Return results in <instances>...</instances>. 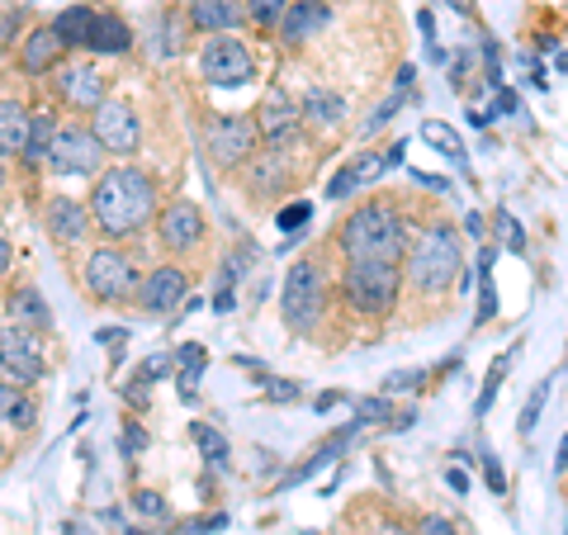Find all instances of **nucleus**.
<instances>
[{
    "mask_svg": "<svg viewBox=\"0 0 568 535\" xmlns=\"http://www.w3.org/2000/svg\"><path fill=\"white\" fill-rule=\"evenodd\" d=\"M156 209V185L148 171L138 166H114L104 171L95 181V194H91V213L100 223V233L110 238H133L142 223L152 219Z\"/></svg>",
    "mask_w": 568,
    "mask_h": 535,
    "instance_id": "obj_1",
    "label": "nucleus"
},
{
    "mask_svg": "<svg viewBox=\"0 0 568 535\" xmlns=\"http://www.w3.org/2000/svg\"><path fill=\"white\" fill-rule=\"evenodd\" d=\"M403 246H407L403 219H398V209H388V204H361L342 223L346 261H394L398 265Z\"/></svg>",
    "mask_w": 568,
    "mask_h": 535,
    "instance_id": "obj_2",
    "label": "nucleus"
},
{
    "mask_svg": "<svg viewBox=\"0 0 568 535\" xmlns=\"http://www.w3.org/2000/svg\"><path fill=\"white\" fill-rule=\"evenodd\" d=\"M407 284H413L417 294H440L450 290V280L459 275V238L450 233L446 223H432L422 228L407 246Z\"/></svg>",
    "mask_w": 568,
    "mask_h": 535,
    "instance_id": "obj_3",
    "label": "nucleus"
},
{
    "mask_svg": "<svg viewBox=\"0 0 568 535\" xmlns=\"http://www.w3.org/2000/svg\"><path fill=\"white\" fill-rule=\"evenodd\" d=\"M403 271L394 261H346L342 294L355 313H388L398 303Z\"/></svg>",
    "mask_w": 568,
    "mask_h": 535,
    "instance_id": "obj_4",
    "label": "nucleus"
},
{
    "mask_svg": "<svg viewBox=\"0 0 568 535\" xmlns=\"http://www.w3.org/2000/svg\"><path fill=\"white\" fill-rule=\"evenodd\" d=\"M327 309V275L317 261H298L284 275V294H280V313L294 332H313L317 317Z\"/></svg>",
    "mask_w": 568,
    "mask_h": 535,
    "instance_id": "obj_5",
    "label": "nucleus"
},
{
    "mask_svg": "<svg viewBox=\"0 0 568 535\" xmlns=\"http://www.w3.org/2000/svg\"><path fill=\"white\" fill-rule=\"evenodd\" d=\"M256 142H261L256 119H246V114H213L204 123V152L213 157V166H223V171L252 162Z\"/></svg>",
    "mask_w": 568,
    "mask_h": 535,
    "instance_id": "obj_6",
    "label": "nucleus"
},
{
    "mask_svg": "<svg viewBox=\"0 0 568 535\" xmlns=\"http://www.w3.org/2000/svg\"><path fill=\"white\" fill-rule=\"evenodd\" d=\"M200 71L209 85H223V91H233V85H246L256 77V58L252 48L233 33H219V39H209L204 52H200Z\"/></svg>",
    "mask_w": 568,
    "mask_h": 535,
    "instance_id": "obj_7",
    "label": "nucleus"
},
{
    "mask_svg": "<svg viewBox=\"0 0 568 535\" xmlns=\"http://www.w3.org/2000/svg\"><path fill=\"white\" fill-rule=\"evenodd\" d=\"M81 280H85V290H91L95 299H129L138 290V271H133V261L123 256L119 246H100V252L85 256Z\"/></svg>",
    "mask_w": 568,
    "mask_h": 535,
    "instance_id": "obj_8",
    "label": "nucleus"
},
{
    "mask_svg": "<svg viewBox=\"0 0 568 535\" xmlns=\"http://www.w3.org/2000/svg\"><path fill=\"white\" fill-rule=\"evenodd\" d=\"M100 142L91 129H81V123H71V129H62L58 138H52V148H48V166L58 171V175H95L100 166Z\"/></svg>",
    "mask_w": 568,
    "mask_h": 535,
    "instance_id": "obj_9",
    "label": "nucleus"
},
{
    "mask_svg": "<svg viewBox=\"0 0 568 535\" xmlns=\"http://www.w3.org/2000/svg\"><path fill=\"white\" fill-rule=\"evenodd\" d=\"M95 142L104 152H114V157H129L138 152V138H142V123H138V110L129 100H104L100 110H95Z\"/></svg>",
    "mask_w": 568,
    "mask_h": 535,
    "instance_id": "obj_10",
    "label": "nucleus"
},
{
    "mask_svg": "<svg viewBox=\"0 0 568 535\" xmlns=\"http://www.w3.org/2000/svg\"><path fill=\"white\" fill-rule=\"evenodd\" d=\"M0 370L20 384H39L43 380V346L33 342L24 327H6L0 332Z\"/></svg>",
    "mask_w": 568,
    "mask_h": 535,
    "instance_id": "obj_11",
    "label": "nucleus"
},
{
    "mask_svg": "<svg viewBox=\"0 0 568 535\" xmlns=\"http://www.w3.org/2000/svg\"><path fill=\"white\" fill-rule=\"evenodd\" d=\"M156 238H162L166 252H194L204 242V213L190 200H175L162 219H156Z\"/></svg>",
    "mask_w": 568,
    "mask_h": 535,
    "instance_id": "obj_12",
    "label": "nucleus"
},
{
    "mask_svg": "<svg viewBox=\"0 0 568 535\" xmlns=\"http://www.w3.org/2000/svg\"><path fill=\"white\" fill-rule=\"evenodd\" d=\"M104 91H110V81H104V71L91 62H71L58 71V95L67 104H77V110H100Z\"/></svg>",
    "mask_w": 568,
    "mask_h": 535,
    "instance_id": "obj_13",
    "label": "nucleus"
},
{
    "mask_svg": "<svg viewBox=\"0 0 568 535\" xmlns=\"http://www.w3.org/2000/svg\"><path fill=\"white\" fill-rule=\"evenodd\" d=\"M185 294H190V280H185L181 265H156V271L142 280V290H138V299H142V309H148V313L181 309Z\"/></svg>",
    "mask_w": 568,
    "mask_h": 535,
    "instance_id": "obj_14",
    "label": "nucleus"
},
{
    "mask_svg": "<svg viewBox=\"0 0 568 535\" xmlns=\"http://www.w3.org/2000/svg\"><path fill=\"white\" fill-rule=\"evenodd\" d=\"M252 119H256V133L280 148V142H290V138L298 133V119H304V114H298V104L284 95V91H265L261 110H256Z\"/></svg>",
    "mask_w": 568,
    "mask_h": 535,
    "instance_id": "obj_15",
    "label": "nucleus"
},
{
    "mask_svg": "<svg viewBox=\"0 0 568 535\" xmlns=\"http://www.w3.org/2000/svg\"><path fill=\"white\" fill-rule=\"evenodd\" d=\"M332 24V6L327 0H294L290 10H284V20H280V39L298 48V43H308L313 33H323Z\"/></svg>",
    "mask_w": 568,
    "mask_h": 535,
    "instance_id": "obj_16",
    "label": "nucleus"
},
{
    "mask_svg": "<svg viewBox=\"0 0 568 535\" xmlns=\"http://www.w3.org/2000/svg\"><path fill=\"white\" fill-rule=\"evenodd\" d=\"M246 20V6L242 0H190V24L200 29V33H227V29H237Z\"/></svg>",
    "mask_w": 568,
    "mask_h": 535,
    "instance_id": "obj_17",
    "label": "nucleus"
},
{
    "mask_svg": "<svg viewBox=\"0 0 568 535\" xmlns=\"http://www.w3.org/2000/svg\"><path fill=\"white\" fill-rule=\"evenodd\" d=\"M48 233H52V242H81L91 233V209H81L58 194V200L48 204Z\"/></svg>",
    "mask_w": 568,
    "mask_h": 535,
    "instance_id": "obj_18",
    "label": "nucleus"
},
{
    "mask_svg": "<svg viewBox=\"0 0 568 535\" xmlns=\"http://www.w3.org/2000/svg\"><path fill=\"white\" fill-rule=\"evenodd\" d=\"M58 58H62V39H58V29H33L29 33V43L20 48V67L24 71H33V77H39V71H48V67H58Z\"/></svg>",
    "mask_w": 568,
    "mask_h": 535,
    "instance_id": "obj_19",
    "label": "nucleus"
},
{
    "mask_svg": "<svg viewBox=\"0 0 568 535\" xmlns=\"http://www.w3.org/2000/svg\"><path fill=\"white\" fill-rule=\"evenodd\" d=\"M29 129H33V114L14 100H0V152H24L29 148Z\"/></svg>",
    "mask_w": 568,
    "mask_h": 535,
    "instance_id": "obj_20",
    "label": "nucleus"
},
{
    "mask_svg": "<svg viewBox=\"0 0 568 535\" xmlns=\"http://www.w3.org/2000/svg\"><path fill=\"white\" fill-rule=\"evenodd\" d=\"M39 422V407L24 394L20 384H0V426H14V432H29Z\"/></svg>",
    "mask_w": 568,
    "mask_h": 535,
    "instance_id": "obj_21",
    "label": "nucleus"
},
{
    "mask_svg": "<svg viewBox=\"0 0 568 535\" xmlns=\"http://www.w3.org/2000/svg\"><path fill=\"white\" fill-rule=\"evenodd\" d=\"M58 39L62 48H91V29H95V10L91 6H71L67 14H58Z\"/></svg>",
    "mask_w": 568,
    "mask_h": 535,
    "instance_id": "obj_22",
    "label": "nucleus"
},
{
    "mask_svg": "<svg viewBox=\"0 0 568 535\" xmlns=\"http://www.w3.org/2000/svg\"><path fill=\"white\" fill-rule=\"evenodd\" d=\"M384 171V157H361V162H351L346 171H336L332 175V185H327V194H332V200H346V194L355 190V185H369V181H375V175Z\"/></svg>",
    "mask_w": 568,
    "mask_h": 535,
    "instance_id": "obj_23",
    "label": "nucleus"
},
{
    "mask_svg": "<svg viewBox=\"0 0 568 535\" xmlns=\"http://www.w3.org/2000/svg\"><path fill=\"white\" fill-rule=\"evenodd\" d=\"M298 114H304L308 123H317V129H336L342 114H346V104H342V95H332V91H308L304 104H298Z\"/></svg>",
    "mask_w": 568,
    "mask_h": 535,
    "instance_id": "obj_24",
    "label": "nucleus"
},
{
    "mask_svg": "<svg viewBox=\"0 0 568 535\" xmlns=\"http://www.w3.org/2000/svg\"><path fill=\"white\" fill-rule=\"evenodd\" d=\"M133 43V33L123 20H114V14H95V29H91V48L95 52H123Z\"/></svg>",
    "mask_w": 568,
    "mask_h": 535,
    "instance_id": "obj_25",
    "label": "nucleus"
},
{
    "mask_svg": "<svg viewBox=\"0 0 568 535\" xmlns=\"http://www.w3.org/2000/svg\"><path fill=\"white\" fill-rule=\"evenodd\" d=\"M511 361H517V355H497V361H493L488 380H484V394H478V403H474V417H488V407H493V398H497V388H503V374H507Z\"/></svg>",
    "mask_w": 568,
    "mask_h": 535,
    "instance_id": "obj_26",
    "label": "nucleus"
},
{
    "mask_svg": "<svg viewBox=\"0 0 568 535\" xmlns=\"http://www.w3.org/2000/svg\"><path fill=\"white\" fill-rule=\"evenodd\" d=\"M52 119L33 114V129H29V148H24V162H48V148H52Z\"/></svg>",
    "mask_w": 568,
    "mask_h": 535,
    "instance_id": "obj_27",
    "label": "nucleus"
},
{
    "mask_svg": "<svg viewBox=\"0 0 568 535\" xmlns=\"http://www.w3.org/2000/svg\"><path fill=\"white\" fill-rule=\"evenodd\" d=\"M422 138L432 142V148H440V152H446L450 162H465V142H459V138H455V129H446V123H426V129H422Z\"/></svg>",
    "mask_w": 568,
    "mask_h": 535,
    "instance_id": "obj_28",
    "label": "nucleus"
},
{
    "mask_svg": "<svg viewBox=\"0 0 568 535\" xmlns=\"http://www.w3.org/2000/svg\"><path fill=\"white\" fill-rule=\"evenodd\" d=\"M200 370H204V346H181V394L185 398H194Z\"/></svg>",
    "mask_w": 568,
    "mask_h": 535,
    "instance_id": "obj_29",
    "label": "nucleus"
},
{
    "mask_svg": "<svg viewBox=\"0 0 568 535\" xmlns=\"http://www.w3.org/2000/svg\"><path fill=\"white\" fill-rule=\"evenodd\" d=\"M493 228H497V238H503V246H507V252H526V233H521V223L511 219L507 209H503V213H497V219H493Z\"/></svg>",
    "mask_w": 568,
    "mask_h": 535,
    "instance_id": "obj_30",
    "label": "nucleus"
},
{
    "mask_svg": "<svg viewBox=\"0 0 568 535\" xmlns=\"http://www.w3.org/2000/svg\"><path fill=\"white\" fill-rule=\"evenodd\" d=\"M290 6H294V0H246V14H252L256 24H280Z\"/></svg>",
    "mask_w": 568,
    "mask_h": 535,
    "instance_id": "obj_31",
    "label": "nucleus"
},
{
    "mask_svg": "<svg viewBox=\"0 0 568 535\" xmlns=\"http://www.w3.org/2000/svg\"><path fill=\"white\" fill-rule=\"evenodd\" d=\"M29 317V323L33 327H48L52 323V317H48V309H43V299L39 294H33V290H24V294H14V317Z\"/></svg>",
    "mask_w": 568,
    "mask_h": 535,
    "instance_id": "obj_32",
    "label": "nucleus"
},
{
    "mask_svg": "<svg viewBox=\"0 0 568 535\" xmlns=\"http://www.w3.org/2000/svg\"><path fill=\"white\" fill-rule=\"evenodd\" d=\"M355 422H398L388 398H361L355 403Z\"/></svg>",
    "mask_w": 568,
    "mask_h": 535,
    "instance_id": "obj_33",
    "label": "nucleus"
},
{
    "mask_svg": "<svg viewBox=\"0 0 568 535\" xmlns=\"http://www.w3.org/2000/svg\"><path fill=\"white\" fill-rule=\"evenodd\" d=\"M545 398H549V380L530 394V403H526V413H521V436H530L536 432V422H540V413H545Z\"/></svg>",
    "mask_w": 568,
    "mask_h": 535,
    "instance_id": "obj_34",
    "label": "nucleus"
},
{
    "mask_svg": "<svg viewBox=\"0 0 568 535\" xmlns=\"http://www.w3.org/2000/svg\"><path fill=\"white\" fill-rule=\"evenodd\" d=\"M194 441H200V451L209 460H227V445H223V436L213 432V426H194Z\"/></svg>",
    "mask_w": 568,
    "mask_h": 535,
    "instance_id": "obj_35",
    "label": "nucleus"
},
{
    "mask_svg": "<svg viewBox=\"0 0 568 535\" xmlns=\"http://www.w3.org/2000/svg\"><path fill=\"white\" fill-rule=\"evenodd\" d=\"M398 104H403V91H394V95H388V100L379 104V110H375V114H369V119H365V133H375V129H384V123H388V119H394V110H398Z\"/></svg>",
    "mask_w": 568,
    "mask_h": 535,
    "instance_id": "obj_36",
    "label": "nucleus"
},
{
    "mask_svg": "<svg viewBox=\"0 0 568 535\" xmlns=\"http://www.w3.org/2000/svg\"><path fill=\"white\" fill-rule=\"evenodd\" d=\"M308 213H313L308 204H290V209H280V219H275V223H280V233H294V228H304V223H308Z\"/></svg>",
    "mask_w": 568,
    "mask_h": 535,
    "instance_id": "obj_37",
    "label": "nucleus"
},
{
    "mask_svg": "<svg viewBox=\"0 0 568 535\" xmlns=\"http://www.w3.org/2000/svg\"><path fill=\"white\" fill-rule=\"evenodd\" d=\"M422 384V370H403V374H388V394H398V388H417Z\"/></svg>",
    "mask_w": 568,
    "mask_h": 535,
    "instance_id": "obj_38",
    "label": "nucleus"
},
{
    "mask_svg": "<svg viewBox=\"0 0 568 535\" xmlns=\"http://www.w3.org/2000/svg\"><path fill=\"white\" fill-rule=\"evenodd\" d=\"M417 535H455V526L446 522V516H422V526Z\"/></svg>",
    "mask_w": 568,
    "mask_h": 535,
    "instance_id": "obj_39",
    "label": "nucleus"
},
{
    "mask_svg": "<svg viewBox=\"0 0 568 535\" xmlns=\"http://www.w3.org/2000/svg\"><path fill=\"white\" fill-rule=\"evenodd\" d=\"M133 503H138V512H148V516H162V512H166V507H162V497H156V493H138Z\"/></svg>",
    "mask_w": 568,
    "mask_h": 535,
    "instance_id": "obj_40",
    "label": "nucleus"
},
{
    "mask_svg": "<svg viewBox=\"0 0 568 535\" xmlns=\"http://www.w3.org/2000/svg\"><path fill=\"white\" fill-rule=\"evenodd\" d=\"M166 365H171V355H152V361L142 365V380H156V374H166Z\"/></svg>",
    "mask_w": 568,
    "mask_h": 535,
    "instance_id": "obj_41",
    "label": "nucleus"
},
{
    "mask_svg": "<svg viewBox=\"0 0 568 535\" xmlns=\"http://www.w3.org/2000/svg\"><path fill=\"white\" fill-rule=\"evenodd\" d=\"M484 470H488V484H493V493H503V488H507V478H503V470H497V460H493V455H488V465H484Z\"/></svg>",
    "mask_w": 568,
    "mask_h": 535,
    "instance_id": "obj_42",
    "label": "nucleus"
},
{
    "mask_svg": "<svg viewBox=\"0 0 568 535\" xmlns=\"http://www.w3.org/2000/svg\"><path fill=\"white\" fill-rule=\"evenodd\" d=\"M375 535H413V531H407L403 522H379V531Z\"/></svg>",
    "mask_w": 568,
    "mask_h": 535,
    "instance_id": "obj_43",
    "label": "nucleus"
},
{
    "mask_svg": "<svg viewBox=\"0 0 568 535\" xmlns=\"http://www.w3.org/2000/svg\"><path fill=\"white\" fill-rule=\"evenodd\" d=\"M465 233L469 238H484V219H478V213H469V219H465Z\"/></svg>",
    "mask_w": 568,
    "mask_h": 535,
    "instance_id": "obj_44",
    "label": "nucleus"
},
{
    "mask_svg": "<svg viewBox=\"0 0 568 535\" xmlns=\"http://www.w3.org/2000/svg\"><path fill=\"white\" fill-rule=\"evenodd\" d=\"M398 162H403V142H394V148L384 152V166H398Z\"/></svg>",
    "mask_w": 568,
    "mask_h": 535,
    "instance_id": "obj_45",
    "label": "nucleus"
},
{
    "mask_svg": "<svg viewBox=\"0 0 568 535\" xmlns=\"http://www.w3.org/2000/svg\"><path fill=\"white\" fill-rule=\"evenodd\" d=\"M10 256H14V252H10V242H6V238H0V275H6V271H10Z\"/></svg>",
    "mask_w": 568,
    "mask_h": 535,
    "instance_id": "obj_46",
    "label": "nucleus"
},
{
    "mask_svg": "<svg viewBox=\"0 0 568 535\" xmlns=\"http://www.w3.org/2000/svg\"><path fill=\"white\" fill-rule=\"evenodd\" d=\"M446 478H450V488H455V493H465V488H469V478H465V474H459V470H450Z\"/></svg>",
    "mask_w": 568,
    "mask_h": 535,
    "instance_id": "obj_47",
    "label": "nucleus"
},
{
    "mask_svg": "<svg viewBox=\"0 0 568 535\" xmlns=\"http://www.w3.org/2000/svg\"><path fill=\"white\" fill-rule=\"evenodd\" d=\"M417 24H422L426 39H436V20H432V14H426V10H422V20H417Z\"/></svg>",
    "mask_w": 568,
    "mask_h": 535,
    "instance_id": "obj_48",
    "label": "nucleus"
},
{
    "mask_svg": "<svg viewBox=\"0 0 568 535\" xmlns=\"http://www.w3.org/2000/svg\"><path fill=\"white\" fill-rule=\"evenodd\" d=\"M559 470H568V441H564V451H559Z\"/></svg>",
    "mask_w": 568,
    "mask_h": 535,
    "instance_id": "obj_49",
    "label": "nucleus"
},
{
    "mask_svg": "<svg viewBox=\"0 0 568 535\" xmlns=\"http://www.w3.org/2000/svg\"><path fill=\"white\" fill-rule=\"evenodd\" d=\"M450 6H455V10H469V0H450Z\"/></svg>",
    "mask_w": 568,
    "mask_h": 535,
    "instance_id": "obj_50",
    "label": "nucleus"
},
{
    "mask_svg": "<svg viewBox=\"0 0 568 535\" xmlns=\"http://www.w3.org/2000/svg\"><path fill=\"white\" fill-rule=\"evenodd\" d=\"M0 190H6V166H0Z\"/></svg>",
    "mask_w": 568,
    "mask_h": 535,
    "instance_id": "obj_51",
    "label": "nucleus"
},
{
    "mask_svg": "<svg viewBox=\"0 0 568 535\" xmlns=\"http://www.w3.org/2000/svg\"><path fill=\"white\" fill-rule=\"evenodd\" d=\"M0 455H6V451H0Z\"/></svg>",
    "mask_w": 568,
    "mask_h": 535,
    "instance_id": "obj_52",
    "label": "nucleus"
}]
</instances>
